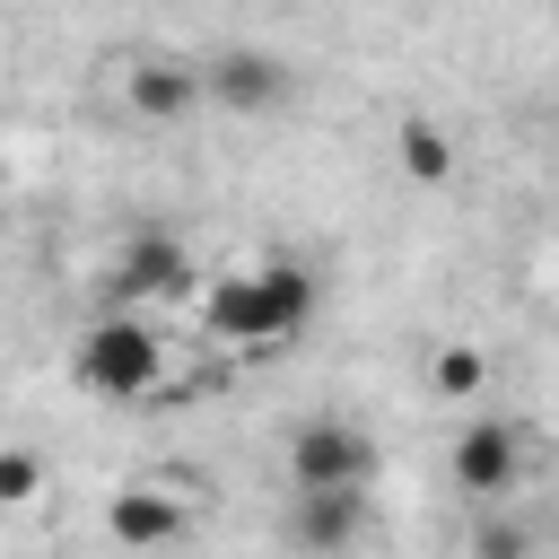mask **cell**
<instances>
[{
    "label": "cell",
    "mask_w": 559,
    "mask_h": 559,
    "mask_svg": "<svg viewBox=\"0 0 559 559\" xmlns=\"http://www.w3.org/2000/svg\"><path fill=\"white\" fill-rule=\"evenodd\" d=\"M201 79H210V105H227V114H280L288 105V70L271 52H218V61H201Z\"/></svg>",
    "instance_id": "cell-7"
},
{
    "label": "cell",
    "mask_w": 559,
    "mask_h": 559,
    "mask_svg": "<svg viewBox=\"0 0 559 559\" xmlns=\"http://www.w3.org/2000/svg\"><path fill=\"white\" fill-rule=\"evenodd\" d=\"M358 524H367V489H288V542L297 550L332 559L358 542Z\"/></svg>",
    "instance_id": "cell-6"
},
{
    "label": "cell",
    "mask_w": 559,
    "mask_h": 559,
    "mask_svg": "<svg viewBox=\"0 0 559 559\" xmlns=\"http://www.w3.org/2000/svg\"><path fill=\"white\" fill-rule=\"evenodd\" d=\"M157 367H166V341H157V323L131 314V306L96 314V323L79 332V349H70V376H79L96 402H140V393L157 384Z\"/></svg>",
    "instance_id": "cell-2"
},
{
    "label": "cell",
    "mask_w": 559,
    "mask_h": 559,
    "mask_svg": "<svg viewBox=\"0 0 559 559\" xmlns=\"http://www.w3.org/2000/svg\"><path fill=\"white\" fill-rule=\"evenodd\" d=\"M35 480H44V472H35V454H26V445H9V454H0V498H35Z\"/></svg>",
    "instance_id": "cell-13"
},
{
    "label": "cell",
    "mask_w": 559,
    "mask_h": 559,
    "mask_svg": "<svg viewBox=\"0 0 559 559\" xmlns=\"http://www.w3.org/2000/svg\"><path fill=\"white\" fill-rule=\"evenodd\" d=\"M393 166H402L411 183H445V175H454V140H445L437 122H419V114H411V122L393 131Z\"/></svg>",
    "instance_id": "cell-11"
},
{
    "label": "cell",
    "mask_w": 559,
    "mask_h": 559,
    "mask_svg": "<svg viewBox=\"0 0 559 559\" xmlns=\"http://www.w3.org/2000/svg\"><path fill=\"white\" fill-rule=\"evenodd\" d=\"M445 472H454V489H463L472 507H507V489L524 480V437H515V419H498V411L463 419Z\"/></svg>",
    "instance_id": "cell-5"
},
{
    "label": "cell",
    "mask_w": 559,
    "mask_h": 559,
    "mask_svg": "<svg viewBox=\"0 0 559 559\" xmlns=\"http://www.w3.org/2000/svg\"><path fill=\"white\" fill-rule=\"evenodd\" d=\"M472 559H533V533L507 524L498 507H480V524H472Z\"/></svg>",
    "instance_id": "cell-12"
},
{
    "label": "cell",
    "mask_w": 559,
    "mask_h": 559,
    "mask_svg": "<svg viewBox=\"0 0 559 559\" xmlns=\"http://www.w3.org/2000/svg\"><path fill=\"white\" fill-rule=\"evenodd\" d=\"M314 323V271L306 262H253V271H227L201 288V332L218 349H288L297 332Z\"/></svg>",
    "instance_id": "cell-1"
},
{
    "label": "cell",
    "mask_w": 559,
    "mask_h": 559,
    "mask_svg": "<svg viewBox=\"0 0 559 559\" xmlns=\"http://www.w3.org/2000/svg\"><path fill=\"white\" fill-rule=\"evenodd\" d=\"M376 472H384V454L358 419L314 411L288 428V489H376Z\"/></svg>",
    "instance_id": "cell-3"
},
{
    "label": "cell",
    "mask_w": 559,
    "mask_h": 559,
    "mask_svg": "<svg viewBox=\"0 0 559 559\" xmlns=\"http://www.w3.org/2000/svg\"><path fill=\"white\" fill-rule=\"evenodd\" d=\"M105 533H114L122 550H166V542L183 533V507H175L166 489H114V498H105Z\"/></svg>",
    "instance_id": "cell-9"
},
{
    "label": "cell",
    "mask_w": 559,
    "mask_h": 559,
    "mask_svg": "<svg viewBox=\"0 0 559 559\" xmlns=\"http://www.w3.org/2000/svg\"><path fill=\"white\" fill-rule=\"evenodd\" d=\"M122 96H131V114L140 122H175V114H192L201 96H210V79H201V61H140L131 79H122Z\"/></svg>",
    "instance_id": "cell-8"
},
{
    "label": "cell",
    "mask_w": 559,
    "mask_h": 559,
    "mask_svg": "<svg viewBox=\"0 0 559 559\" xmlns=\"http://www.w3.org/2000/svg\"><path fill=\"white\" fill-rule=\"evenodd\" d=\"M428 393H445V402H480V393H489V349H472V341H437V349H428Z\"/></svg>",
    "instance_id": "cell-10"
},
{
    "label": "cell",
    "mask_w": 559,
    "mask_h": 559,
    "mask_svg": "<svg viewBox=\"0 0 559 559\" xmlns=\"http://www.w3.org/2000/svg\"><path fill=\"white\" fill-rule=\"evenodd\" d=\"M192 288H201V271H192V253H183L166 227H140V236L114 253V271H105V297L131 306V314H140V306H183Z\"/></svg>",
    "instance_id": "cell-4"
}]
</instances>
